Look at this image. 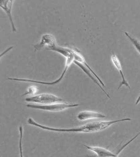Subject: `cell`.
<instances>
[{
  "mask_svg": "<svg viewBox=\"0 0 140 157\" xmlns=\"http://www.w3.org/2000/svg\"><path fill=\"white\" fill-rule=\"evenodd\" d=\"M84 146L87 149L93 152L98 157H118L119 155L117 153L113 154V152L104 148L100 147L89 146L86 145H84Z\"/></svg>",
  "mask_w": 140,
  "mask_h": 157,
  "instance_id": "9c48e42d",
  "label": "cell"
},
{
  "mask_svg": "<svg viewBox=\"0 0 140 157\" xmlns=\"http://www.w3.org/2000/svg\"><path fill=\"white\" fill-rule=\"evenodd\" d=\"M79 104L67 103L66 102L60 103L52 104L49 105H40V104H29L26 105V107L31 109H37L43 111H49V112H61L66 109L78 107Z\"/></svg>",
  "mask_w": 140,
  "mask_h": 157,
  "instance_id": "277c9868",
  "label": "cell"
},
{
  "mask_svg": "<svg viewBox=\"0 0 140 157\" xmlns=\"http://www.w3.org/2000/svg\"><path fill=\"white\" fill-rule=\"evenodd\" d=\"M25 101L40 104V105H49L65 102L64 100L60 98L49 93H43L32 97H28L25 98Z\"/></svg>",
  "mask_w": 140,
  "mask_h": 157,
  "instance_id": "3957f363",
  "label": "cell"
},
{
  "mask_svg": "<svg viewBox=\"0 0 140 157\" xmlns=\"http://www.w3.org/2000/svg\"><path fill=\"white\" fill-rule=\"evenodd\" d=\"M112 62L114 64V66L115 67V68H117L119 72L120 73L122 77V80L119 86L118 90H119L122 87V86H126L127 88H129V89H131L129 83H128V81L126 80L124 77V73L123 72V70H122V66H121V64L120 61L118 57H117V55L115 54H113L111 56Z\"/></svg>",
  "mask_w": 140,
  "mask_h": 157,
  "instance_id": "30bf717a",
  "label": "cell"
},
{
  "mask_svg": "<svg viewBox=\"0 0 140 157\" xmlns=\"http://www.w3.org/2000/svg\"><path fill=\"white\" fill-rule=\"evenodd\" d=\"M47 49L49 50L57 52L61 55H63L64 57H65L66 59L65 68L63 71V73L61 74L58 79L52 81V82H44V81H36L34 80H33L27 79V78H9L7 79L10 80L16 81H21V82H32V83H38V84L47 85V86H54V85L58 84V83H59V82H61L66 75L68 68H69V67L72 65V63H74V61H75V58H74L73 53L72 52L71 46L68 47H63L58 46L56 45L49 47V48H47Z\"/></svg>",
  "mask_w": 140,
  "mask_h": 157,
  "instance_id": "7a4b0ae2",
  "label": "cell"
},
{
  "mask_svg": "<svg viewBox=\"0 0 140 157\" xmlns=\"http://www.w3.org/2000/svg\"><path fill=\"white\" fill-rule=\"evenodd\" d=\"M124 34L126 35V37H128L130 40V41H131L132 45L134 46L135 48L137 49V51L138 52V53L140 54V40L137 39L136 38L133 37L132 36H131L128 32H124ZM140 102V94L138 98L137 99L135 105H138Z\"/></svg>",
  "mask_w": 140,
  "mask_h": 157,
  "instance_id": "7c38bea8",
  "label": "cell"
},
{
  "mask_svg": "<svg viewBox=\"0 0 140 157\" xmlns=\"http://www.w3.org/2000/svg\"><path fill=\"white\" fill-rule=\"evenodd\" d=\"M38 88L35 86H31L27 90V92L24 93L23 95H22V96H24L26 95H34L36 94V92H37Z\"/></svg>",
  "mask_w": 140,
  "mask_h": 157,
  "instance_id": "5bb4252c",
  "label": "cell"
},
{
  "mask_svg": "<svg viewBox=\"0 0 140 157\" xmlns=\"http://www.w3.org/2000/svg\"><path fill=\"white\" fill-rule=\"evenodd\" d=\"M56 45V39L52 35L46 34L41 37L40 43L34 45L35 50H41L44 47L47 48Z\"/></svg>",
  "mask_w": 140,
  "mask_h": 157,
  "instance_id": "5b68a950",
  "label": "cell"
},
{
  "mask_svg": "<svg viewBox=\"0 0 140 157\" xmlns=\"http://www.w3.org/2000/svg\"><path fill=\"white\" fill-rule=\"evenodd\" d=\"M106 117L105 115L100 113L96 112L93 111H84L79 113L77 118L80 121H85L93 119H100Z\"/></svg>",
  "mask_w": 140,
  "mask_h": 157,
  "instance_id": "ba28073f",
  "label": "cell"
},
{
  "mask_svg": "<svg viewBox=\"0 0 140 157\" xmlns=\"http://www.w3.org/2000/svg\"><path fill=\"white\" fill-rule=\"evenodd\" d=\"M13 2L14 1L13 0H1L0 1V7L7 14V16H9V18L11 22L13 32L15 33L16 32V29L13 20L12 15L11 14Z\"/></svg>",
  "mask_w": 140,
  "mask_h": 157,
  "instance_id": "52a82bcc",
  "label": "cell"
},
{
  "mask_svg": "<svg viewBox=\"0 0 140 157\" xmlns=\"http://www.w3.org/2000/svg\"><path fill=\"white\" fill-rule=\"evenodd\" d=\"M19 133H20V138H19V143H18V147H19L20 157H24L23 155V149L24 129L22 126H20L19 127Z\"/></svg>",
  "mask_w": 140,
  "mask_h": 157,
  "instance_id": "4fadbf2b",
  "label": "cell"
},
{
  "mask_svg": "<svg viewBox=\"0 0 140 157\" xmlns=\"http://www.w3.org/2000/svg\"><path fill=\"white\" fill-rule=\"evenodd\" d=\"M74 63H75L77 66L79 67V68H80V69L83 70V71L84 72V73H86L87 75H88V77H89V78L91 79L93 81V82H95V84H97V86H99V88H100L102 90V91L105 93V94L107 96V97H108V98H109V99L111 100V97H110L109 94H108V93L106 92V90L103 88L101 84L98 82H99V81L98 80L97 78H95V77L92 76V75L91 73H90V72H91L90 71V70L88 69V68H87L86 67L84 66V65H83V64L78 63L77 61H74Z\"/></svg>",
  "mask_w": 140,
  "mask_h": 157,
  "instance_id": "8fae6325",
  "label": "cell"
},
{
  "mask_svg": "<svg viewBox=\"0 0 140 157\" xmlns=\"http://www.w3.org/2000/svg\"><path fill=\"white\" fill-rule=\"evenodd\" d=\"M71 48H72V52L73 55L74 56L75 61H77V62L80 63L84 65V66L86 67L87 68H88V69L91 72V73H92V74H93V75L95 76V78H97V80L99 81V83L101 84V86L104 87L105 85H104V83L103 82V81L101 80V78L98 76V75L92 69L91 67L88 65V63H87L86 61L85 60L84 56L80 54V52L79 50H78L76 48H75V47H71Z\"/></svg>",
  "mask_w": 140,
  "mask_h": 157,
  "instance_id": "8992f818",
  "label": "cell"
},
{
  "mask_svg": "<svg viewBox=\"0 0 140 157\" xmlns=\"http://www.w3.org/2000/svg\"><path fill=\"white\" fill-rule=\"evenodd\" d=\"M131 119L130 118H126L120 120L110 121H101L91 122L87 123L86 125H83L78 127L67 128H60L55 127H49L47 126L41 125V124L36 122L32 118L29 117L27 120V123L29 125H32L43 130L55 132H101L105 130L110 127L111 126L118 123L120 122L126 121H131Z\"/></svg>",
  "mask_w": 140,
  "mask_h": 157,
  "instance_id": "6da1fadb",
  "label": "cell"
}]
</instances>
